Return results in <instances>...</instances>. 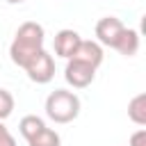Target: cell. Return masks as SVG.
<instances>
[{
  "mask_svg": "<svg viewBox=\"0 0 146 146\" xmlns=\"http://www.w3.org/2000/svg\"><path fill=\"white\" fill-rule=\"evenodd\" d=\"M114 50L121 52L123 57H135L137 50H139V32L135 27H123V32H121Z\"/></svg>",
  "mask_w": 146,
  "mask_h": 146,
  "instance_id": "ba28073f",
  "label": "cell"
},
{
  "mask_svg": "<svg viewBox=\"0 0 146 146\" xmlns=\"http://www.w3.org/2000/svg\"><path fill=\"white\" fill-rule=\"evenodd\" d=\"M43 41H46V30L43 25L34 23V21H25L16 34H14V41L9 46V57L16 66H25L39 50H43Z\"/></svg>",
  "mask_w": 146,
  "mask_h": 146,
  "instance_id": "6da1fadb",
  "label": "cell"
},
{
  "mask_svg": "<svg viewBox=\"0 0 146 146\" xmlns=\"http://www.w3.org/2000/svg\"><path fill=\"white\" fill-rule=\"evenodd\" d=\"M96 78V68L78 62V59H66V68H64V80L73 87V89H84L94 82Z\"/></svg>",
  "mask_w": 146,
  "mask_h": 146,
  "instance_id": "277c9868",
  "label": "cell"
},
{
  "mask_svg": "<svg viewBox=\"0 0 146 146\" xmlns=\"http://www.w3.org/2000/svg\"><path fill=\"white\" fill-rule=\"evenodd\" d=\"M43 128H46V123H43V119L36 116V114H27V116H23L21 123H18V130H21V135H23L25 141L32 139V137H34L39 130H43Z\"/></svg>",
  "mask_w": 146,
  "mask_h": 146,
  "instance_id": "30bf717a",
  "label": "cell"
},
{
  "mask_svg": "<svg viewBox=\"0 0 146 146\" xmlns=\"http://www.w3.org/2000/svg\"><path fill=\"white\" fill-rule=\"evenodd\" d=\"M103 46L98 43V41H80L78 43V48H75V52L71 55V59H78V62H84V64H89V66H94V68H98L100 64H103Z\"/></svg>",
  "mask_w": 146,
  "mask_h": 146,
  "instance_id": "8992f818",
  "label": "cell"
},
{
  "mask_svg": "<svg viewBox=\"0 0 146 146\" xmlns=\"http://www.w3.org/2000/svg\"><path fill=\"white\" fill-rule=\"evenodd\" d=\"M80 98L78 94L68 91V89H55L48 98H46V116L55 123H71L78 119L80 114Z\"/></svg>",
  "mask_w": 146,
  "mask_h": 146,
  "instance_id": "7a4b0ae2",
  "label": "cell"
},
{
  "mask_svg": "<svg viewBox=\"0 0 146 146\" xmlns=\"http://www.w3.org/2000/svg\"><path fill=\"white\" fill-rule=\"evenodd\" d=\"M0 146H16V139L14 135L9 132V128L0 121Z\"/></svg>",
  "mask_w": 146,
  "mask_h": 146,
  "instance_id": "4fadbf2b",
  "label": "cell"
},
{
  "mask_svg": "<svg viewBox=\"0 0 146 146\" xmlns=\"http://www.w3.org/2000/svg\"><path fill=\"white\" fill-rule=\"evenodd\" d=\"M128 119L137 125H146V94H137L128 103Z\"/></svg>",
  "mask_w": 146,
  "mask_h": 146,
  "instance_id": "9c48e42d",
  "label": "cell"
},
{
  "mask_svg": "<svg viewBox=\"0 0 146 146\" xmlns=\"http://www.w3.org/2000/svg\"><path fill=\"white\" fill-rule=\"evenodd\" d=\"M130 146H146V130L139 128L137 132L130 135Z\"/></svg>",
  "mask_w": 146,
  "mask_h": 146,
  "instance_id": "5bb4252c",
  "label": "cell"
},
{
  "mask_svg": "<svg viewBox=\"0 0 146 146\" xmlns=\"http://www.w3.org/2000/svg\"><path fill=\"white\" fill-rule=\"evenodd\" d=\"M27 146H62V139H59V135L52 130V128H43V130H39L32 139H27Z\"/></svg>",
  "mask_w": 146,
  "mask_h": 146,
  "instance_id": "8fae6325",
  "label": "cell"
},
{
  "mask_svg": "<svg viewBox=\"0 0 146 146\" xmlns=\"http://www.w3.org/2000/svg\"><path fill=\"white\" fill-rule=\"evenodd\" d=\"M82 41V36L75 32V30H59L57 34H55V41H52V46H55V55L57 57H62V59H71V55L75 52V48H78V43Z\"/></svg>",
  "mask_w": 146,
  "mask_h": 146,
  "instance_id": "52a82bcc",
  "label": "cell"
},
{
  "mask_svg": "<svg viewBox=\"0 0 146 146\" xmlns=\"http://www.w3.org/2000/svg\"><path fill=\"white\" fill-rule=\"evenodd\" d=\"M23 68H25L27 78H30L32 82H36V84H48V82L55 78V59H52V55H50L46 48L39 50Z\"/></svg>",
  "mask_w": 146,
  "mask_h": 146,
  "instance_id": "3957f363",
  "label": "cell"
},
{
  "mask_svg": "<svg viewBox=\"0 0 146 146\" xmlns=\"http://www.w3.org/2000/svg\"><path fill=\"white\" fill-rule=\"evenodd\" d=\"M123 23L116 18V16H105L96 23V41L100 46H107V48H114L121 32H123Z\"/></svg>",
  "mask_w": 146,
  "mask_h": 146,
  "instance_id": "5b68a950",
  "label": "cell"
},
{
  "mask_svg": "<svg viewBox=\"0 0 146 146\" xmlns=\"http://www.w3.org/2000/svg\"><path fill=\"white\" fill-rule=\"evenodd\" d=\"M14 96L7 91V89H0V121H5L7 116H11L14 112Z\"/></svg>",
  "mask_w": 146,
  "mask_h": 146,
  "instance_id": "7c38bea8",
  "label": "cell"
},
{
  "mask_svg": "<svg viewBox=\"0 0 146 146\" xmlns=\"http://www.w3.org/2000/svg\"><path fill=\"white\" fill-rule=\"evenodd\" d=\"M5 2H9V5H21L23 0H5Z\"/></svg>",
  "mask_w": 146,
  "mask_h": 146,
  "instance_id": "9a60e30c",
  "label": "cell"
}]
</instances>
